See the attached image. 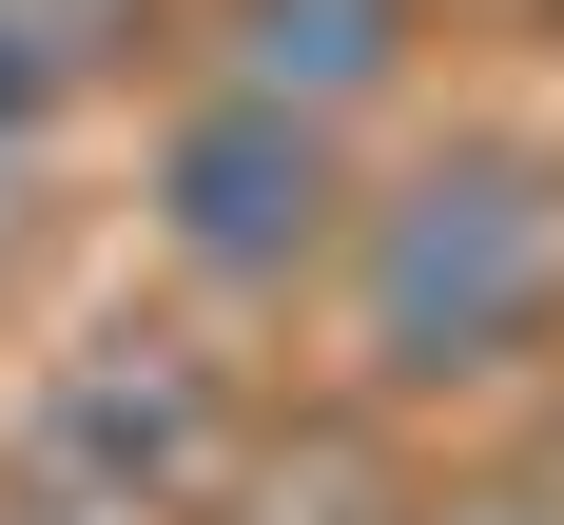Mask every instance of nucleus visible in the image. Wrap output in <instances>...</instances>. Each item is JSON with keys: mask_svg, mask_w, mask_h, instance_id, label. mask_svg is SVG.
<instances>
[{"mask_svg": "<svg viewBox=\"0 0 564 525\" xmlns=\"http://www.w3.org/2000/svg\"><path fill=\"white\" fill-rule=\"evenodd\" d=\"M350 370L370 390H487L564 331V156L525 117H448L350 215Z\"/></svg>", "mask_w": 564, "mask_h": 525, "instance_id": "obj_1", "label": "nucleus"}, {"mask_svg": "<svg viewBox=\"0 0 564 525\" xmlns=\"http://www.w3.org/2000/svg\"><path fill=\"white\" fill-rule=\"evenodd\" d=\"M350 215H370L350 117L253 98V78H195V98L156 117V156H137V233H156L175 292H215V311H292V292H332V273H350Z\"/></svg>", "mask_w": 564, "mask_h": 525, "instance_id": "obj_2", "label": "nucleus"}, {"mask_svg": "<svg viewBox=\"0 0 564 525\" xmlns=\"http://www.w3.org/2000/svg\"><path fill=\"white\" fill-rule=\"evenodd\" d=\"M40 467L78 506H175L215 467V370L175 331H78V370H40Z\"/></svg>", "mask_w": 564, "mask_h": 525, "instance_id": "obj_3", "label": "nucleus"}, {"mask_svg": "<svg viewBox=\"0 0 564 525\" xmlns=\"http://www.w3.org/2000/svg\"><path fill=\"white\" fill-rule=\"evenodd\" d=\"M429 40V0H215V78L253 98H312V117H370Z\"/></svg>", "mask_w": 564, "mask_h": 525, "instance_id": "obj_4", "label": "nucleus"}, {"mask_svg": "<svg viewBox=\"0 0 564 525\" xmlns=\"http://www.w3.org/2000/svg\"><path fill=\"white\" fill-rule=\"evenodd\" d=\"M78 58H98V40H78L58 0H0V156H20L58 98H78Z\"/></svg>", "mask_w": 564, "mask_h": 525, "instance_id": "obj_5", "label": "nucleus"}, {"mask_svg": "<svg viewBox=\"0 0 564 525\" xmlns=\"http://www.w3.org/2000/svg\"><path fill=\"white\" fill-rule=\"evenodd\" d=\"M58 20H78V40H117V20H137V0H58Z\"/></svg>", "mask_w": 564, "mask_h": 525, "instance_id": "obj_6", "label": "nucleus"}, {"mask_svg": "<svg viewBox=\"0 0 564 525\" xmlns=\"http://www.w3.org/2000/svg\"><path fill=\"white\" fill-rule=\"evenodd\" d=\"M429 525H545V506H429Z\"/></svg>", "mask_w": 564, "mask_h": 525, "instance_id": "obj_7", "label": "nucleus"}]
</instances>
